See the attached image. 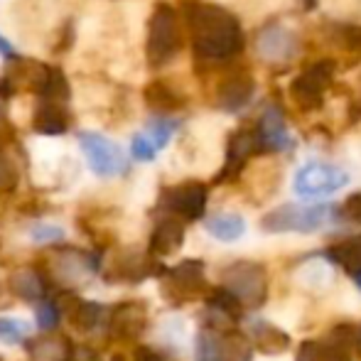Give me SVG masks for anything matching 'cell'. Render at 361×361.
I'll use <instances>...</instances> for the list:
<instances>
[{
	"label": "cell",
	"instance_id": "cell-28",
	"mask_svg": "<svg viewBox=\"0 0 361 361\" xmlns=\"http://www.w3.org/2000/svg\"><path fill=\"white\" fill-rule=\"evenodd\" d=\"M177 121L175 118H167V116H157L147 123V130H145V138L150 140L155 150H162L167 143H170L172 133L177 130Z\"/></svg>",
	"mask_w": 361,
	"mask_h": 361
},
{
	"label": "cell",
	"instance_id": "cell-12",
	"mask_svg": "<svg viewBox=\"0 0 361 361\" xmlns=\"http://www.w3.org/2000/svg\"><path fill=\"white\" fill-rule=\"evenodd\" d=\"M253 130H256L261 152H286L295 147V140L288 133L286 116H283V111L278 106H268Z\"/></svg>",
	"mask_w": 361,
	"mask_h": 361
},
{
	"label": "cell",
	"instance_id": "cell-23",
	"mask_svg": "<svg viewBox=\"0 0 361 361\" xmlns=\"http://www.w3.org/2000/svg\"><path fill=\"white\" fill-rule=\"evenodd\" d=\"M69 128V116L64 111V104L57 101H44L35 116V130L42 135H62Z\"/></svg>",
	"mask_w": 361,
	"mask_h": 361
},
{
	"label": "cell",
	"instance_id": "cell-38",
	"mask_svg": "<svg viewBox=\"0 0 361 361\" xmlns=\"http://www.w3.org/2000/svg\"><path fill=\"white\" fill-rule=\"evenodd\" d=\"M135 361H167L162 354H157V352H152V349H138V354H135Z\"/></svg>",
	"mask_w": 361,
	"mask_h": 361
},
{
	"label": "cell",
	"instance_id": "cell-24",
	"mask_svg": "<svg viewBox=\"0 0 361 361\" xmlns=\"http://www.w3.org/2000/svg\"><path fill=\"white\" fill-rule=\"evenodd\" d=\"M207 231L212 233L219 241H238V238L246 233V221H243L241 214H233V212H221V214H214L204 221Z\"/></svg>",
	"mask_w": 361,
	"mask_h": 361
},
{
	"label": "cell",
	"instance_id": "cell-14",
	"mask_svg": "<svg viewBox=\"0 0 361 361\" xmlns=\"http://www.w3.org/2000/svg\"><path fill=\"white\" fill-rule=\"evenodd\" d=\"M256 49L266 62H290L298 54V37L290 30L281 25H268L261 35H258Z\"/></svg>",
	"mask_w": 361,
	"mask_h": 361
},
{
	"label": "cell",
	"instance_id": "cell-21",
	"mask_svg": "<svg viewBox=\"0 0 361 361\" xmlns=\"http://www.w3.org/2000/svg\"><path fill=\"white\" fill-rule=\"evenodd\" d=\"M25 349L35 361H72L74 347L67 337H42L25 342Z\"/></svg>",
	"mask_w": 361,
	"mask_h": 361
},
{
	"label": "cell",
	"instance_id": "cell-25",
	"mask_svg": "<svg viewBox=\"0 0 361 361\" xmlns=\"http://www.w3.org/2000/svg\"><path fill=\"white\" fill-rule=\"evenodd\" d=\"M295 361H352V354L339 347V344H334L332 339H327V342L310 339V342L300 344Z\"/></svg>",
	"mask_w": 361,
	"mask_h": 361
},
{
	"label": "cell",
	"instance_id": "cell-29",
	"mask_svg": "<svg viewBox=\"0 0 361 361\" xmlns=\"http://www.w3.org/2000/svg\"><path fill=\"white\" fill-rule=\"evenodd\" d=\"M197 361H224L221 337L212 329H204L197 337Z\"/></svg>",
	"mask_w": 361,
	"mask_h": 361
},
{
	"label": "cell",
	"instance_id": "cell-32",
	"mask_svg": "<svg viewBox=\"0 0 361 361\" xmlns=\"http://www.w3.org/2000/svg\"><path fill=\"white\" fill-rule=\"evenodd\" d=\"M25 334H27V324L20 322L15 317H0V339L10 344L25 342Z\"/></svg>",
	"mask_w": 361,
	"mask_h": 361
},
{
	"label": "cell",
	"instance_id": "cell-33",
	"mask_svg": "<svg viewBox=\"0 0 361 361\" xmlns=\"http://www.w3.org/2000/svg\"><path fill=\"white\" fill-rule=\"evenodd\" d=\"M30 236H32L35 243H57L64 238V228L54 226V224H35L30 228Z\"/></svg>",
	"mask_w": 361,
	"mask_h": 361
},
{
	"label": "cell",
	"instance_id": "cell-9",
	"mask_svg": "<svg viewBox=\"0 0 361 361\" xmlns=\"http://www.w3.org/2000/svg\"><path fill=\"white\" fill-rule=\"evenodd\" d=\"M207 290V281H204V263L197 261V258H190V261H182L180 266L170 268L165 273V293L170 298L185 300L197 298L200 293Z\"/></svg>",
	"mask_w": 361,
	"mask_h": 361
},
{
	"label": "cell",
	"instance_id": "cell-8",
	"mask_svg": "<svg viewBox=\"0 0 361 361\" xmlns=\"http://www.w3.org/2000/svg\"><path fill=\"white\" fill-rule=\"evenodd\" d=\"M207 187L202 182H185L165 190L162 195V207L170 212V216L185 219V221H197L207 212Z\"/></svg>",
	"mask_w": 361,
	"mask_h": 361
},
{
	"label": "cell",
	"instance_id": "cell-26",
	"mask_svg": "<svg viewBox=\"0 0 361 361\" xmlns=\"http://www.w3.org/2000/svg\"><path fill=\"white\" fill-rule=\"evenodd\" d=\"M69 317L84 332H94V329L101 327V322H109L104 305L91 302V300H74V307L69 310Z\"/></svg>",
	"mask_w": 361,
	"mask_h": 361
},
{
	"label": "cell",
	"instance_id": "cell-37",
	"mask_svg": "<svg viewBox=\"0 0 361 361\" xmlns=\"http://www.w3.org/2000/svg\"><path fill=\"white\" fill-rule=\"evenodd\" d=\"M130 150H133V157L135 160H140V162H150V160H155V147H152V143L150 140L145 138V133H138L133 138V147H130Z\"/></svg>",
	"mask_w": 361,
	"mask_h": 361
},
{
	"label": "cell",
	"instance_id": "cell-22",
	"mask_svg": "<svg viewBox=\"0 0 361 361\" xmlns=\"http://www.w3.org/2000/svg\"><path fill=\"white\" fill-rule=\"evenodd\" d=\"M251 339L263 354H283L290 347V337L276 324H268L263 319H253L251 322Z\"/></svg>",
	"mask_w": 361,
	"mask_h": 361
},
{
	"label": "cell",
	"instance_id": "cell-6",
	"mask_svg": "<svg viewBox=\"0 0 361 361\" xmlns=\"http://www.w3.org/2000/svg\"><path fill=\"white\" fill-rule=\"evenodd\" d=\"M349 182V175L337 165L329 162H307L298 170L293 182V190L302 200H317V197L334 195Z\"/></svg>",
	"mask_w": 361,
	"mask_h": 361
},
{
	"label": "cell",
	"instance_id": "cell-19",
	"mask_svg": "<svg viewBox=\"0 0 361 361\" xmlns=\"http://www.w3.org/2000/svg\"><path fill=\"white\" fill-rule=\"evenodd\" d=\"M10 290L25 302H42L47 295V278L39 268L25 266L10 276Z\"/></svg>",
	"mask_w": 361,
	"mask_h": 361
},
{
	"label": "cell",
	"instance_id": "cell-1",
	"mask_svg": "<svg viewBox=\"0 0 361 361\" xmlns=\"http://www.w3.org/2000/svg\"><path fill=\"white\" fill-rule=\"evenodd\" d=\"M197 57L207 62H226L243 49V30L236 15L209 3H192L187 8Z\"/></svg>",
	"mask_w": 361,
	"mask_h": 361
},
{
	"label": "cell",
	"instance_id": "cell-13",
	"mask_svg": "<svg viewBox=\"0 0 361 361\" xmlns=\"http://www.w3.org/2000/svg\"><path fill=\"white\" fill-rule=\"evenodd\" d=\"M253 155H261V147H258L256 130H236V133L228 138L226 145V165H224L221 175L216 177V182L236 180L241 175V170L246 167V162Z\"/></svg>",
	"mask_w": 361,
	"mask_h": 361
},
{
	"label": "cell",
	"instance_id": "cell-3",
	"mask_svg": "<svg viewBox=\"0 0 361 361\" xmlns=\"http://www.w3.org/2000/svg\"><path fill=\"white\" fill-rule=\"evenodd\" d=\"M334 209L329 204H283L263 216V231L268 233H312L332 219Z\"/></svg>",
	"mask_w": 361,
	"mask_h": 361
},
{
	"label": "cell",
	"instance_id": "cell-17",
	"mask_svg": "<svg viewBox=\"0 0 361 361\" xmlns=\"http://www.w3.org/2000/svg\"><path fill=\"white\" fill-rule=\"evenodd\" d=\"M185 241V224L177 216H162L150 233V251L155 256H172Z\"/></svg>",
	"mask_w": 361,
	"mask_h": 361
},
{
	"label": "cell",
	"instance_id": "cell-4",
	"mask_svg": "<svg viewBox=\"0 0 361 361\" xmlns=\"http://www.w3.org/2000/svg\"><path fill=\"white\" fill-rule=\"evenodd\" d=\"M224 288L243 305L261 307L268 300V273L256 261H236L224 271Z\"/></svg>",
	"mask_w": 361,
	"mask_h": 361
},
{
	"label": "cell",
	"instance_id": "cell-18",
	"mask_svg": "<svg viewBox=\"0 0 361 361\" xmlns=\"http://www.w3.org/2000/svg\"><path fill=\"white\" fill-rule=\"evenodd\" d=\"M157 268L155 261H150V256L140 251H121L114 261V273H109V278L116 281H128V283H140L147 276H155Z\"/></svg>",
	"mask_w": 361,
	"mask_h": 361
},
{
	"label": "cell",
	"instance_id": "cell-39",
	"mask_svg": "<svg viewBox=\"0 0 361 361\" xmlns=\"http://www.w3.org/2000/svg\"><path fill=\"white\" fill-rule=\"evenodd\" d=\"M0 54H3L5 59H15V49H13V44L8 42V39L0 35Z\"/></svg>",
	"mask_w": 361,
	"mask_h": 361
},
{
	"label": "cell",
	"instance_id": "cell-10",
	"mask_svg": "<svg viewBox=\"0 0 361 361\" xmlns=\"http://www.w3.org/2000/svg\"><path fill=\"white\" fill-rule=\"evenodd\" d=\"M99 268V261L94 256H89V253L79 251V248H62V251L52 253L54 276H57V281L67 283V286L86 283Z\"/></svg>",
	"mask_w": 361,
	"mask_h": 361
},
{
	"label": "cell",
	"instance_id": "cell-20",
	"mask_svg": "<svg viewBox=\"0 0 361 361\" xmlns=\"http://www.w3.org/2000/svg\"><path fill=\"white\" fill-rule=\"evenodd\" d=\"M327 256L332 258L337 266H342L344 271L352 276V281L361 288V233L332 243V246L327 248Z\"/></svg>",
	"mask_w": 361,
	"mask_h": 361
},
{
	"label": "cell",
	"instance_id": "cell-7",
	"mask_svg": "<svg viewBox=\"0 0 361 361\" xmlns=\"http://www.w3.org/2000/svg\"><path fill=\"white\" fill-rule=\"evenodd\" d=\"M79 145L84 150L86 160H89V167L99 177H116L123 172L126 167L123 150L111 138L94 133V130H84V133H79Z\"/></svg>",
	"mask_w": 361,
	"mask_h": 361
},
{
	"label": "cell",
	"instance_id": "cell-16",
	"mask_svg": "<svg viewBox=\"0 0 361 361\" xmlns=\"http://www.w3.org/2000/svg\"><path fill=\"white\" fill-rule=\"evenodd\" d=\"M253 89H256V84H253L251 74H246V72L231 74L221 81V86H219L216 101L224 111H231L233 114V111H241L251 104Z\"/></svg>",
	"mask_w": 361,
	"mask_h": 361
},
{
	"label": "cell",
	"instance_id": "cell-40",
	"mask_svg": "<svg viewBox=\"0 0 361 361\" xmlns=\"http://www.w3.org/2000/svg\"><path fill=\"white\" fill-rule=\"evenodd\" d=\"M3 111H5V101L0 99V116H3Z\"/></svg>",
	"mask_w": 361,
	"mask_h": 361
},
{
	"label": "cell",
	"instance_id": "cell-31",
	"mask_svg": "<svg viewBox=\"0 0 361 361\" xmlns=\"http://www.w3.org/2000/svg\"><path fill=\"white\" fill-rule=\"evenodd\" d=\"M59 322V305L44 298L42 302H37V327L42 332H52Z\"/></svg>",
	"mask_w": 361,
	"mask_h": 361
},
{
	"label": "cell",
	"instance_id": "cell-11",
	"mask_svg": "<svg viewBox=\"0 0 361 361\" xmlns=\"http://www.w3.org/2000/svg\"><path fill=\"white\" fill-rule=\"evenodd\" d=\"M243 317V305L226 288H214L207 295V327L216 334H226Z\"/></svg>",
	"mask_w": 361,
	"mask_h": 361
},
{
	"label": "cell",
	"instance_id": "cell-15",
	"mask_svg": "<svg viewBox=\"0 0 361 361\" xmlns=\"http://www.w3.org/2000/svg\"><path fill=\"white\" fill-rule=\"evenodd\" d=\"M145 327L147 310L143 302H123L109 317V332L114 339H138Z\"/></svg>",
	"mask_w": 361,
	"mask_h": 361
},
{
	"label": "cell",
	"instance_id": "cell-34",
	"mask_svg": "<svg viewBox=\"0 0 361 361\" xmlns=\"http://www.w3.org/2000/svg\"><path fill=\"white\" fill-rule=\"evenodd\" d=\"M15 185H18V170H15V165L10 162L8 155L0 152V195L15 190Z\"/></svg>",
	"mask_w": 361,
	"mask_h": 361
},
{
	"label": "cell",
	"instance_id": "cell-36",
	"mask_svg": "<svg viewBox=\"0 0 361 361\" xmlns=\"http://www.w3.org/2000/svg\"><path fill=\"white\" fill-rule=\"evenodd\" d=\"M342 219L349 224H361V192H354L344 200L342 204Z\"/></svg>",
	"mask_w": 361,
	"mask_h": 361
},
{
	"label": "cell",
	"instance_id": "cell-27",
	"mask_svg": "<svg viewBox=\"0 0 361 361\" xmlns=\"http://www.w3.org/2000/svg\"><path fill=\"white\" fill-rule=\"evenodd\" d=\"M145 99L155 111H175L182 106V99L177 96V91H172L170 86L162 84V81H155V84L147 86Z\"/></svg>",
	"mask_w": 361,
	"mask_h": 361
},
{
	"label": "cell",
	"instance_id": "cell-5",
	"mask_svg": "<svg viewBox=\"0 0 361 361\" xmlns=\"http://www.w3.org/2000/svg\"><path fill=\"white\" fill-rule=\"evenodd\" d=\"M334 76V62L322 59L314 62L305 69L302 74H298L290 84V99L295 101L300 111H317L324 104V94H327L329 84Z\"/></svg>",
	"mask_w": 361,
	"mask_h": 361
},
{
	"label": "cell",
	"instance_id": "cell-30",
	"mask_svg": "<svg viewBox=\"0 0 361 361\" xmlns=\"http://www.w3.org/2000/svg\"><path fill=\"white\" fill-rule=\"evenodd\" d=\"M224 349V361H251V347H248V339L241 334H226L221 339Z\"/></svg>",
	"mask_w": 361,
	"mask_h": 361
},
{
	"label": "cell",
	"instance_id": "cell-35",
	"mask_svg": "<svg viewBox=\"0 0 361 361\" xmlns=\"http://www.w3.org/2000/svg\"><path fill=\"white\" fill-rule=\"evenodd\" d=\"M337 39L347 49H361V27L359 25H339Z\"/></svg>",
	"mask_w": 361,
	"mask_h": 361
},
{
	"label": "cell",
	"instance_id": "cell-2",
	"mask_svg": "<svg viewBox=\"0 0 361 361\" xmlns=\"http://www.w3.org/2000/svg\"><path fill=\"white\" fill-rule=\"evenodd\" d=\"M182 47L180 23L170 5H157L147 27V62L150 67H165L177 57Z\"/></svg>",
	"mask_w": 361,
	"mask_h": 361
}]
</instances>
